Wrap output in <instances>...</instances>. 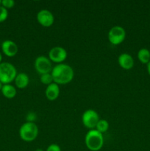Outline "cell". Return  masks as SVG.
<instances>
[{"mask_svg":"<svg viewBox=\"0 0 150 151\" xmlns=\"http://www.w3.org/2000/svg\"><path fill=\"white\" fill-rule=\"evenodd\" d=\"M53 82L57 85H66L73 80L74 72L72 67L66 63H59L54 66L51 70Z\"/></svg>","mask_w":150,"mask_h":151,"instance_id":"cell-1","label":"cell"},{"mask_svg":"<svg viewBox=\"0 0 150 151\" xmlns=\"http://www.w3.org/2000/svg\"><path fill=\"white\" fill-rule=\"evenodd\" d=\"M85 143L90 150L99 151L104 145V137L96 129L89 130L85 135Z\"/></svg>","mask_w":150,"mask_h":151,"instance_id":"cell-2","label":"cell"},{"mask_svg":"<svg viewBox=\"0 0 150 151\" xmlns=\"http://www.w3.org/2000/svg\"><path fill=\"white\" fill-rule=\"evenodd\" d=\"M17 75V70L14 65L9 62L0 63V82L4 84H10L14 81Z\"/></svg>","mask_w":150,"mask_h":151,"instance_id":"cell-3","label":"cell"},{"mask_svg":"<svg viewBox=\"0 0 150 151\" xmlns=\"http://www.w3.org/2000/svg\"><path fill=\"white\" fill-rule=\"evenodd\" d=\"M39 133L38 127L35 122H26L19 129V136L23 141L30 142L37 138Z\"/></svg>","mask_w":150,"mask_h":151,"instance_id":"cell-4","label":"cell"},{"mask_svg":"<svg viewBox=\"0 0 150 151\" xmlns=\"http://www.w3.org/2000/svg\"><path fill=\"white\" fill-rule=\"evenodd\" d=\"M108 40L113 45H119L126 38V31L122 27L114 26L109 30Z\"/></svg>","mask_w":150,"mask_h":151,"instance_id":"cell-5","label":"cell"},{"mask_svg":"<svg viewBox=\"0 0 150 151\" xmlns=\"http://www.w3.org/2000/svg\"><path fill=\"white\" fill-rule=\"evenodd\" d=\"M99 119V116L98 113L93 109H88L82 114V124L85 128H88V129L92 130L95 128Z\"/></svg>","mask_w":150,"mask_h":151,"instance_id":"cell-6","label":"cell"},{"mask_svg":"<svg viewBox=\"0 0 150 151\" xmlns=\"http://www.w3.org/2000/svg\"><path fill=\"white\" fill-rule=\"evenodd\" d=\"M35 68L40 75L51 73L52 70V64L49 58L46 56L41 55L36 58L35 60Z\"/></svg>","mask_w":150,"mask_h":151,"instance_id":"cell-7","label":"cell"},{"mask_svg":"<svg viewBox=\"0 0 150 151\" xmlns=\"http://www.w3.org/2000/svg\"><path fill=\"white\" fill-rule=\"evenodd\" d=\"M67 52L62 47H54L49 52V58L51 62L62 63L67 58Z\"/></svg>","mask_w":150,"mask_h":151,"instance_id":"cell-8","label":"cell"},{"mask_svg":"<svg viewBox=\"0 0 150 151\" xmlns=\"http://www.w3.org/2000/svg\"><path fill=\"white\" fill-rule=\"evenodd\" d=\"M37 21L41 26L49 27L54 24V17L51 11L46 9L41 10L37 13Z\"/></svg>","mask_w":150,"mask_h":151,"instance_id":"cell-9","label":"cell"},{"mask_svg":"<svg viewBox=\"0 0 150 151\" xmlns=\"http://www.w3.org/2000/svg\"><path fill=\"white\" fill-rule=\"evenodd\" d=\"M1 50L7 57H13L18 53V46L11 40H5L1 43Z\"/></svg>","mask_w":150,"mask_h":151,"instance_id":"cell-10","label":"cell"},{"mask_svg":"<svg viewBox=\"0 0 150 151\" xmlns=\"http://www.w3.org/2000/svg\"><path fill=\"white\" fill-rule=\"evenodd\" d=\"M118 63L120 67L125 70H129L134 66V59L131 55L124 52L121 54L118 58Z\"/></svg>","mask_w":150,"mask_h":151,"instance_id":"cell-11","label":"cell"},{"mask_svg":"<svg viewBox=\"0 0 150 151\" xmlns=\"http://www.w3.org/2000/svg\"><path fill=\"white\" fill-rule=\"evenodd\" d=\"M46 97L50 101H54L60 95V88L59 85L55 83H52L50 85L47 86L45 91Z\"/></svg>","mask_w":150,"mask_h":151,"instance_id":"cell-12","label":"cell"},{"mask_svg":"<svg viewBox=\"0 0 150 151\" xmlns=\"http://www.w3.org/2000/svg\"><path fill=\"white\" fill-rule=\"evenodd\" d=\"M15 84L18 88H25L29 83V76L26 73L21 72V73L17 74L16 78L14 80Z\"/></svg>","mask_w":150,"mask_h":151,"instance_id":"cell-13","label":"cell"},{"mask_svg":"<svg viewBox=\"0 0 150 151\" xmlns=\"http://www.w3.org/2000/svg\"><path fill=\"white\" fill-rule=\"evenodd\" d=\"M1 91L3 96L7 99L13 98V97H16V94H17L16 88L11 84H4V85H3Z\"/></svg>","mask_w":150,"mask_h":151,"instance_id":"cell-14","label":"cell"},{"mask_svg":"<svg viewBox=\"0 0 150 151\" xmlns=\"http://www.w3.org/2000/svg\"><path fill=\"white\" fill-rule=\"evenodd\" d=\"M137 57L141 63L147 64L150 61V51L146 48L141 49L138 52Z\"/></svg>","mask_w":150,"mask_h":151,"instance_id":"cell-15","label":"cell"},{"mask_svg":"<svg viewBox=\"0 0 150 151\" xmlns=\"http://www.w3.org/2000/svg\"><path fill=\"white\" fill-rule=\"evenodd\" d=\"M109 129V122L105 119H99L96 126V130L100 132L101 134L107 132Z\"/></svg>","mask_w":150,"mask_h":151,"instance_id":"cell-16","label":"cell"},{"mask_svg":"<svg viewBox=\"0 0 150 151\" xmlns=\"http://www.w3.org/2000/svg\"><path fill=\"white\" fill-rule=\"evenodd\" d=\"M40 81L44 85H50L51 83H52L53 82V78L51 76V73H47V74H44V75H41L40 77Z\"/></svg>","mask_w":150,"mask_h":151,"instance_id":"cell-17","label":"cell"},{"mask_svg":"<svg viewBox=\"0 0 150 151\" xmlns=\"http://www.w3.org/2000/svg\"><path fill=\"white\" fill-rule=\"evenodd\" d=\"M8 17L7 9L4 8L2 6H0V22H3Z\"/></svg>","mask_w":150,"mask_h":151,"instance_id":"cell-18","label":"cell"},{"mask_svg":"<svg viewBox=\"0 0 150 151\" xmlns=\"http://www.w3.org/2000/svg\"><path fill=\"white\" fill-rule=\"evenodd\" d=\"M15 1L13 0H1V6L4 8L8 9L14 7Z\"/></svg>","mask_w":150,"mask_h":151,"instance_id":"cell-19","label":"cell"},{"mask_svg":"<svg viewBox=\"0 0 150 151\" xmlns=\"http://www.w3.org/2000/svg\"><path fill=\"white\" fill-rule=\"evenodd\" d=\"M37 119V114L35 112H29L26 114V122H35V121Z\"/></svg>","mask_w":150,"mask_h":151,"instance_id":"cell-20","label":"cell"},{"mask_svg":"<svg viewBox=\"0 0 150 151\" xmlns=\"http://www.w3.org/2000/svg\"><path fill=\"white\" fill-rule=\"evenodd\" d=\"M46 151H61L60 147L57 144H51L48 146Z\"/></svg>","mask_w":150,"mask_h":151,"instance_id":"cell-21","label":"cell"},{"mask_svg":"<svg viewBox=\"0 0 150 151\" xmlns=\"http://www.w3.org/2000/svg\"><path fill=\"white\" fill-rule=\"evenodd\" d=\"M146 69H147V72H148V74L150 75V61L146 64Z\"/></svg>","mask_w":150,"mask_h":151,"instance_id":"cell-22","label":"cell"},{"mask_svg":"<svg viewBox=\"0 0 150 151\" xmlns=\"http://www.w3.org/2000/svg\"><path fill=\"white\" fill-rule=\"evenodd\" d=\"M1 60H2V55H1V53L0 52V63H1Z\"/></svg>","mask_w":150,"mask_h":151,"instance_id":"cell-23","label":"cell"},{"mask_svg":"<svg viewBox=\"0 0 150 151\" xmlns=\"http://www.w3.org/2000/svg\"><path fill=\"white\" fill-rule=\"evenodd\" d=\"M35 151H44V150L41 148H38V149H36Z\"/></svg>","mask_w":150,"mask_h":151,"instance_id":"cell-24","label":"cell"},{"mask_svg":"<svg viewBox=\"0 0 150 151\" xmlns=\"http://www.w3.org/2000/svg\"><path fill=\"white\" fill-rule=\"evenodd\" d=\"M2 86H3V84L0 82V91H1V88H2Z\"/></svg>","mask_w":150,"mask_h":151,"instance_id":"cell-25","label":"cell"},{"mask_svg":"<svg viewBox=\"0 0 150 151\" xmlns=\"http://www.w3.org/2000/svg\"><path fill=\"white\" fill-rule=\"evenodd\" d=\"M1 1L0 0V6H1Z\"/></svg>","mask_w":150,"mask_h":151,"instance_id":"cell-26","label":"cell"},{"mask_svg":"<svg viewBox=\"0 0 150 151\" xmlns=\"http://www.w3.org/2000/svg\"><path fill=\"white\" fill-rule=\"evenodd\" d=\"M149 51H150V50H149Z\"/></svg>","mask_w":150,"mask_h":151,"instance_id":"cell-27","label":"cell"}]
</instances>
